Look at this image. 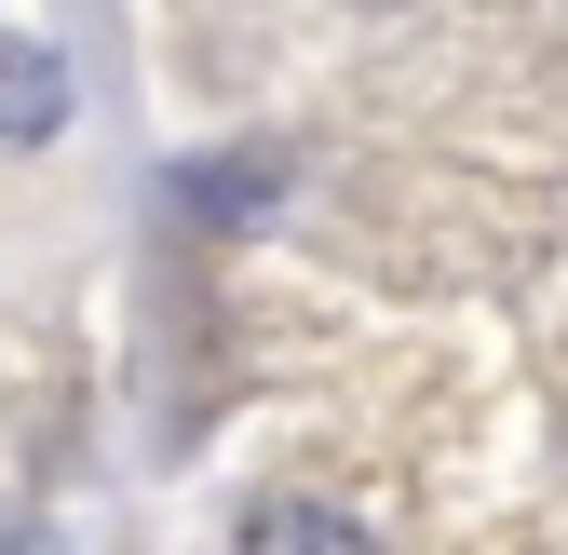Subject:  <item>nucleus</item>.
<instances>
[{
  "label": "nucleus",
  "instance_id": "nucleus-1",
  "mask_svg": "<svg viewBox=\"0 0 568 555\" xmlns=\"http://www.w3.org/2000/svg\"><path fill=\"white\" fill-rule=\"evenodd\" d=\"M54 122H68V68L0 28V135H54Z\"/></svg>",
  "mask_w": 568,
  "mask_h": 555
}]
</instances>
